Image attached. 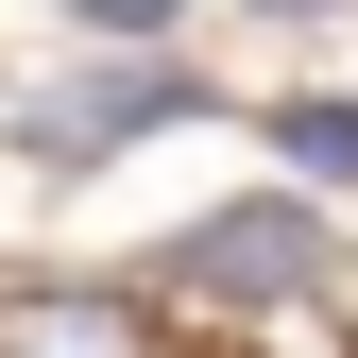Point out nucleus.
I'll list each match as a JSON object with an SVG mask.
<instances>
[{
    "instance_id": "obj_1",
    "label": "nucleus",
    "mask_w": 358,
    "mask_h": 358,
    "mask_svg": "<svg viewBox=\"0 0 358 358\" xmlns=\"http://www.w3.org/2000/svg\"><path fill=\"white\" fill-rule=\"evenodd\" d=\"M154 120H205V85H188V69H120V85H52V103H34V154H120V137H154Z\"/></svg>"
},
{
    "instance_id": "obj_2",
    "label": "nucleus",
    "mask_w": 358,
    "mask_h": 358,
    "mask_svg": "<svg viewBox=\"0 0 358 358\" xmlns=\"http://www.w3.org/2000/svg\"><path fill=\"white\" fill-rule=\"evenodd\" d=\"M171 273H205V290H307V273H324V239H307L290 205H222Z\"/></svg>"
},
{
    "instance_id": "obj_3",
    "label": "nucleus",
    "mask_w": 358,
    "mask_h": 358,
    "mask_svg": "<svg viewBox=\"0 0 358 358\" xmlns=\"http://www.w3.org/2000/svg\"><path fill=\"white\" fill-rule=\"evenodd\" d=\"M0 358H137V324H120V307H85V290H52V307H17V324H0Z\"/></svg>"
},
{
    "instance_id": "obj_4",
    "label": "nucleus",
    "mask_w": 358,
    "mask_h": 358,
    "mask_svg": "<svg viewBox=\"0 0 358 358\" xmlns=\"http://www.w3.org/2000/svg\"><path fill=\"white\" fill-rule=\"evenodd\" d=\"M290 171H358V103H290Z\"/></svg>"
},
{
    "instance_id": "obj_5",
    "label": "nucleus",
    "mask_w": 358,
    "mask_h": 358,
    "mask_svg": "<svg viewBox=\"0 0 358 358\" xmlns=\"http://www.w3.org/2000/svg\"><path fill=\"white\" fill-rule=\"evenodd\" d=\"M85 17H120V34H154V17H171V0H85Z\"/></svg>"
}]
</instances>
